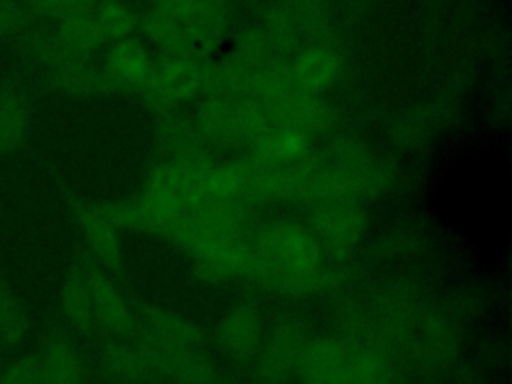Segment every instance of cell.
Segmentation results:
<instances>
[{"mask_svg": "<svg viewBox=\"0 0 512 384\" xmlns=\"http://www.w3.org/2000/svg\"><path fill=\"white\" fill-rule=\"evenodd\" d=\"M142 350L146 352L152 370H158L180 384H212L216 380L212 362L196 348L148 340Z\"/></svg>", "mask_w": 512, "mask_h": 384, "instance_id": "6da1fadb", "label": "cell"}, {"mask_svg": "<svg viewBox=\"0 0 512 384\" xmlns=\"http://www.w3.org/2000/svg\"><path fill=\"white\" fill-rule=\"evenodd\" d=\"M36 360L42 384H84L86 380L84 362L64 336H50Z\"/></svg>", "mask_w": 512, "mask_h": 384, "instance_id": "7a4b0ae2", "label": "cell"}, {"mask_svg": "<svg viewBox=\"0 0 512 384\" xmlns=\"http://www.w3.org/2000/svg\"><path fill=\"white\" fill-rule=\"evenodd\" d=\"M32 108L28 96L12 84L0 86V154L24 144L30 130Z\"/></svg>", "mask_w": 512, "mask_h": 384, "instance_id": "3957f363", "label": "cell"}, {"mask_svg": "<svg viewBox=\"0 0 512 384\" xmlns=\"http://www.w3.org/2000/svg\"><path fill=\"white\" fill-rule=\"evenodd\" d=\"M86 280H88L94 320H98L106 330L114 334L130 332L132 316L120 292L114 288V284L100 272L86 274Z\"/></svg>", "mask_w": 512, "mask_h": 384, "instance_id": "277c9868", "label": "cell"}, {"mask_svg": "<svg viewBox=\"0 0 512 384\" xmlns=\"http://www.w3.org/2000/svg\"><path fill=\"white\" fill-rule=\"evenodd\" d=\"M106 42V36L94 16V12L76 14L58 22L54 44L70 58H86Z\"/></svg>", "mask_w": 512, "mask_h": 384, "instance_id": "5b68a950", "label": "cell"}, {"mask_svg": "<svg viewBox=\"0 0 512 384\" xmlns=\"http://www.w3.org/2000/svg\"><path fill=\"white\" fill-rule=\"evenodd\" d=\"M262 326L260 318L250 308H236L226 314L218 326V342L226 354L234 358H248L260 346Z\"/></svg>", "mask_w": 512, "mask_h": 384, "instance_id": "8992f818", "label": "cell"}, {"mask_svg": "<svg viewBox=\"0 0 512 384\" xmlns=\"http://www.w3.org/2000/svg\"><path fill=\"white\" fill-rule=\"evenodd\" d=\"M102 372L118 384H136L152 372L150 360L142 348L110 342L100 350Z\"/></svg>", "mask_w": 512, "mask_h": 384, "instance_id": "52a82bcc", "label": "cell"}, {"mask_svg": "<svg viewBox=\"0 0 512 384\" xmlns=\"http://www.w3.org/2000/svg\"><path fill=\"white\" fill-rule=\"evenodd\" d=\"M108 76L122 82H146L152 76V62L146 50L134 40H118L106 56Z\"/></svg>", "mask_w": 512, "mask_h": 384, "instance_id": "ba28073f", "label": "cell"}, {"mask_svg": "<svg viewBox=\"0 0 512 384\" xmlns=\"http://www.w3.org/2000/svg\"><path fill=\"white\" fill-rule=\"evenodd\" d=\"M60 308L64 318L78 330H86L94 322L92 300L86 274L80 268H72L64 280L60 292Z\"/></svg>", "mask_w": 512, "mask_h": 384, "instance_id": "9c48e42d", "label": "cell"}, {"mask_svg": "<svg viewBox=\"0 0 512 384\" xmlns=\"http://www.w3.org/2000/svg\"><path fill=\"white\" fill-rule=\"evenodd\" d=\"M74 210H76L80 228L84 230V236H86L88 244L92 246V250L106 264H114V260L118 258V242H116L114 230L108 222V216H104L102 210L90 208L84 204H76Z\"/></svg>", "mask_w": 512, "mask_h": 384, "instance_id": "30bf717a", "label": "cell"}, {"mask_svg": "<svg viewBox=\"0 0 512 384\" xmlns=\"http://www.w3.org/2000/svg\"><path fill=\"white\" fill-rule=\"evenodd\" d=\"M148 332H150V340L172 344V346L196 348L202 340V334L196 324H192L182 316H176L172 312H162V310H156L148 316Z\"/></svg>", "mask_w": 512, "mask_h": 384, "instance_id": "8fae6325", "label": "cell"}, {"mask_svg": "<svg viewBox=\"0 0 512 384\" xmlns=\"http://www.w3.org/2000/svg\"><path fill=\"white\" fill-rule=\"evenodd\" d=\"M150 80H156L158 90L170 96H186L200 84V70L182 56L166 58L158 68H152Z\"/></svg>", "mask_w": 512, "mask_h": 384, "instance_id": "7c38bea8", "label": "cell"}, {"mask_svg": "<svg viewBox=\"0 0 512 384\" xmlns=\"http://www.w3.org/2000/svg\"><path fill=\"white\" fill-rule=\"evenodd\" d=\"M338 70V60L326 48H310L302 52L294 64V78L300 86L318 90L332 82Z\"/></svg>", "mask_w": 512, "mask_h": 384, "instance_id": "4fadbf2b", "label": "cell"}, {"mask_svg": "<svg viewBox=\"0 0 512 384\" xmlns=\"http://www.w3.org/2000/svg\"><path fill=\"white\" fill-rule=\"evenodd\" d=\"M304 346L298 342V338L292 334V330H282L276 336L270 338L268 346L264 348L262 358V370L268 378H276L280 374H286L294 364H298L300 354Z\"/></svg>", "mask_w": 512, "mask_h": 384, "instance_id": "5bb4252c", "label": "cell"}, {"mask_svg": "<svg viewBox=\"0 0 512 384\" xmlns=\"http://www.w3.org/2000/svg\"><path fill=\"white\" fill-rule=\"evenodd\" d=\"M26 326V310L0 274V340L6 344H16L24 336Z\"/></svg>", "mask_w": 512, "mask_h": 384, "instance_id": "9a60e30c", "label": "cell"}, {"mask_svg": "<svg viewBox=\"0 0 512 384\" xmlns=\"http://www.w3.org/2000/svg\"><path fill=\"white\" fill-rule=\"evenodd\" d=\"M94 16L106 40H124L136 26L134 12L120 0H100L94 6Z\"/></svg>", "mask_w": 512, "mask_h": 384, "instance_id": "2e32d148", "label": "cell"}, {"mask_svg": "<svg viewBox=\"0 0 512 384\" xmlns=\"http://www.w3.org/2000/svg\"><path fill=\"white\" fill-rule=\"evenodd\" d=\"M26 12L56 18L58 22L94 10L98 0H22Z\"/></svg>", "mask_w": 512, "mask_h": 384, "instance_id": "e0dca14e", "label": "cell"}, {"mask_svg": "<svg viewBox=\"0 0 512 384\" xmlns=\"http://www.w3.org/2000/svg\"><path fill=\"white\" fill-rule=\"evenodd\" d=\"M0 384H42L36 356H20L10 362L0 374Z\"/></svg>", "mask_w": 512, "mask_h": 384, "instance_id": "ac0fdd59", "label": "cell"}, {"mask_svg": "<svg viewBox=\"0 0 512 384\" xmlns=\"http://www.w3.org/2000/svg\"><path fill=\"white\" fill-rule=\"evenodd\" d=\"M262 146H264V150H266L268 156L284 160V158H294V156H298V154L302 152V148H304V140H302L300 134L284 130V132L272 134Z\"/></svg>", "mask_w": 512, "mask_h": 384, "instance_id": "d6986e66", "label": "cell"}, {"mask_svg": "<svg viewBox=\"0 0 512 384\" xmlns=\"http://www.w3.org/2000/svg\"><path fill=\"white\" fill-rule=\"evenodd\" d=\"M24 20H26V10L20 8L16 2H8V0L0 2V36L20 28Z\"/></svg>", "mask_w": 512, "mask_h": 384, "instance_id": "ffe728a7", "label": "cell"}, {"mask_svg": "<svg viewBox=\"0 0 512 384\" xmlns=\"http://www.w3.org/2000/svg\"><path fill=\"white\" fill-rule=\"evenodd\" d=\"M0 374H2V368H0Z\"/></svg>", "mask_w": 512, "mask_h": 384, "instance_id": "44dd1931", "label": "cell"}, {"mask_svg": "<svg viewBox=\"0 0 512 384\" xmlns=\"http://www.w3.org/2000/svg\"><path fill=\"white\" fill-rule=\"evenodd\" d=\"M0 2H2V0H0Z\"/></svg>", "mask_w": 512, "mask_h": 384, "instance_id": "7402d4cb", "label": "cell"}]
</instances>
